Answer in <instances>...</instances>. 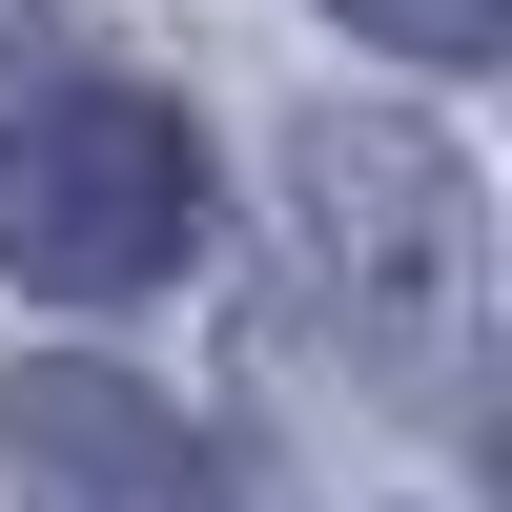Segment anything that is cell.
Masks as SVG:
<instances>
[{
	"label": "cell",
	"mask_w": 512,
	"mask_h": 512,
	"mask_svg": "<svg viewBox=\"0 0 512 512\" xmlns=\"http://www.w3.org/2000/svg\"><path fill=\"white\" fill-rule=\"evenodd\" d=\"M287 205H308L328 308L390 369H451V328H472V164L431 123H349L328 103V123H287Z\"/></svg>",
	"instance_id": "cell-2"
},
{
	"label": "cell",
	"mask_w": 512,
	"mask_h": 512,
	"mask_svg": "<svg viewBox=\"0 0 512 512\" xmlns=\"http://www.w3.org/2000/svg\"><path fill=\"white\" fill-rule=\"evenodd\" d=\"M0 512H226V451L103 349L0 369Z\"/></svg>",
	"instance_id": "cell-3"
},
{
	"label": "cell",
	"mask_w": 512,
	"mask_h": 512,
	"mask_svg": "<svg viewBox=\"0 0 512 512\" xmlns=\"http://www.w3.org/2000/svg\"><path fill=\"white\" fill-rule=\"evenodd\" d=\"M349 41H390V62H492V21L512 0H328Z\"/></svg>",
	"instance_id": "cell-4"
},
{
	"label": "cell",
	"mask_w": 512,
	"mask_h": 512,
	"mask_svg": "<svg viewBox=\"0 0 512 512\" xmlns=\"http://www.w3.org/2000/svg\"><path fill=\"white\" fill-rule=\"evenodd\" d=\"M205 246V144L185 103H144V82L62 62L0 103V267L62 287V308H144V287H185Z\"/></svg>",
	"instance_id": "cell-1"
}]
</instances>
